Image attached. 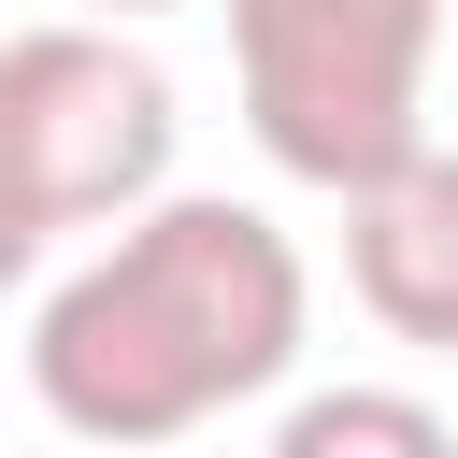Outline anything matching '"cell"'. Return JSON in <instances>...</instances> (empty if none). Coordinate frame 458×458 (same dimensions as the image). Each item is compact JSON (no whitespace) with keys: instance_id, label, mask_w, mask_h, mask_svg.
<instances>
[{"instance_id":"6da1fadb","label":"cell","mask_w":458,"mask_h":458,"mask_svg":"<svg viewBox=\"0 0 458 458\" xmlns=\"http://www.w3.org/2000/svg\"><path fill=\"white\" fill-rule=\"evenodd\" d=\"M301 243L258 200H129L114 243L43 301L29 329V386L72 444L129 458V444H186L200 415L258 401L301 372Z\"/></svg>"},{"instance_id":"7a4b0ae2","label":"cell","mask_w":458,"mask_h":458,"mask_svg":"<svg viewBox=\"0 0 458 458\" xmlns=\"http://www.w3.org/2000/svg\"><path fill=\"white\" fill-rule=\"evenodd\" d=\"M429 43L444 0H229L243 129L286 186H372L429 143Z\"/></svg>"},{"instance_id":"3957f363","label":"cell","mask_w":458,"mask_h":458,"mask_svg":"<svg viewBox=\"0 0 458 458\" xmlns=\"http://www.w3.org/2000/svg\"><path fill=\"white\" fill-rule=\"evenodd\" d=\"M0 186L43 229H100L172 186V72L100 14L0 43Z\"/></svg>"},{"instance_id":"277c9868","label":"cell","mask_w":458,"mask_h":458,"mask_svg":"<svg viewBox=\"0 0 458 458\" xmlns=\"http://www.w3.org/2000/svg\"><path fill=\"white\" fill-rule=\"evenodd\" d=\"M344 286H358L372 329L458 358V157L444 143L386 157L372 186H344Z\"/></svg>"},{"instance_id":"5b68a950","label":"cell","mask_w":458,"mask_h":458,"mask_svg":"<svg viewBox=\"0 0 458 458\" xmlns=\"http://www.w3.org/2000/svg\"><path fill=\"white\" fill-rule=\"evenodd\" d=\"M272 458H458V429H444L415 386H315V401L272 429Z\"/></svg>"},{"instance_id":"8992f818","label":"cell","mask_w":458,"mask_h":458,"mask_svg":"<svg viewBox=\"0 0 458 458\" xmlns=\"http://www.w3.org/2000/svg\"><path fill=\"white\" fill-rule=\"evenodd\" d=\"M29 258H43V215H29V200H14V186H0V301H14V286H29Z\"/></svg>"},{"instance_id":"52a82bcc","label":"cell","mask_w":458,"mask_h":458,"mask_svg":"<svg viewBox=\"0 0 458 458\" xmlns=\"http://www.w3.org/2000/svg\"><path fill=\"white\" fill-rule=\"evenodd\" d=\"M100 14H172V0H100Z\"/></svg>"}]
</instances>
